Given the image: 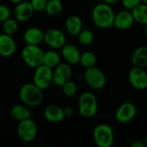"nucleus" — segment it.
<instances>
[{
    "mask_svg": "<svg viewBox=\"0 0 147 147\" xmlns=\"http://www.w3.org/2000/svg\"><path fill=\"white\" fill-rule=\"evenodd\" d=\"M115 13L111 5L105 3H97L92 9V20L99 28H109L114 26Z\"/></svg>",
    "mask_w": 147,
    "mask_h": 147,
    "instance_id": "obj_1",
    "label": "nucleus"
},
{
    "mask_svg": "<svg viewBox=\"0 0 147 147\" xmlns=\"http://www.w3.org/2000/svg\"><path fill=\"white\" fill-rule=\"evenodd\" d=\"M19 98L24 105L36 107L43 101V92L42 90L34 83H28L21 87L19 90Z\"/></svg>",
    "mask_w": 147,
    "mask_h": 147,
    "instance_id": "obj_2",
    "label": "nucleus"
},
{
    "mask_svg": "<svg viewBox=\"0 0 147 147\" xmlns=\"http://www.w3.org/2000/svg\"><path fill=\"white\" fill-rule=\"evenodd\" d=\"M98 110V103L95 95L90 91L83 92L78 99V111L81 116L91 118Z\"/></svg>",
    "mask_w": 147,
    "mask_h": 147,
    "instance_id": "obj_3",
    "label": "nucleus"
},
{
    "mask_svg": "<svg viewBox=\"0 0 147 147\" xmlns=\"http://www.w3.org/2000/svg\"><path fill=\"white\" fill-rule=\"evenodd\" d=\"M21 55L24 63L31 68L35 69L43 64L44 52L38 45L27 44L22 48Z\"/></svg>",
    "mask_w": 147,
    "mask_h": 147,
    "instance_id": "obj_4",
    "label": "nucleus"
},
{
    "mask_svg": "<svg viewBox=\"0 0 147 147\" xmlns=\"http://www.w3.org/2000/svg\"><path fill=\"white\" fill-rule=\"evenodd\" d=\"M93 139L99 147H111L114 144V131L108 124H99L93 130Z\"/></svg>",
    "mask_w": 147,
    "mask_h": 147,
    "instance_id": "obj_5",
    "label": "nucleus"
},
{
    "mask_svg": "<svg viewBox=\"0 0 147 147\" xmlns=\"http://www.w3.org/2000/svg\"><path fill=\"white\" fill-rule=\"evenodd\" d=\"M84 77L87 84L93 90H101L104 88L107 83L105 74L96 66L87 68Z\"/></svg>",
    "mask_w": 147,
    "mask_h": 147,
    "instance_id": "obj_6",
    "label": "nucleus"
},
{
    "mask_svg": "<svg viewBox=\"0 0 147 147\" xmlns=\"http://www.w3.org/2000/svg\"><path fill=\"white\" fill-rule=\"evenodd\" d=\"M16 133L22 142H32L37 135V125L30 118L21 121L17 125Z\"/></svg>",
    "mask_w": 147,
    "mask_h": 147,
    "instance_id": "obj_7",
    "label": "nucleus"
},
{
    "mask_svg": "<svg viewBox=\"0 0 147 147\" xmlns=\"http://www.w3.org/2000/svg\"><path fill=\"white\" fill-rule=\"evenodd\" d=\"M33 83L42 90L49 88L53 84V69L43 64L36 67L33 76Z\"/></svg>",
    "mask_w": 147,
    "mask_h": 147,
    "instance_id": "obj_8",
    "label": "nucleus"
},
{
    "mask_svg": "<svg viewBox=\"0 0 147 147\" xmlns=\"http://www.w3.org/2000/svg\"><path fill=\"white\" fill-rule=\"evenodd\" d=\"M128 80L132 87L136 90L147 89V72L145 68L134 66L128 72Z\"/></svg>",
    "mask_w": 147,
    "mask_h": 147,
    "instance_id": "obj_9",
    "label": "nucleus"
},
{
    "mask_svg": "<svg viewBox=\"0 0 147 147\" xmlns=\"http://www.w3.org/2000/svg\"><path fill=\"white\" fill-rule=\"evenodd\" d=\"M65 34L57 28H49L44 32L43 41L53 49H60L65 44Z\"/></svg>",
    "mask_w": 147,
    "mask_h": 147,
    "instance_id": "obj_10",
    "label": "nucleus"
},
{
    "mask_svg": "<svg viewBox=\"0 0 147 147\" xmlns=\"http://www.w3.org/2000/svg\"><path fill=\"white\" fill-rule=\"evenodd\" d=\"M53 71V84L61 87L70 80L72 75V69L68 63H59Z\"/></svg>",
    "mask_w": 147,
    "mask_h": 147,
    "instance_id": "obj_11",
    "label": "nucleus"
},
{
    "mask_svg": "<svg viewBox=\"0 0 147 147\" xmlns=\"http://www.w3.org/2000/svg\"><path fill=\"white\" fill-rule=\"evenodd\" d=\"M137 115L136 106L129 102L121 104L115 111V120L121 124L127 123L134 119Z\"/></svg>",
    "mask_w": 147,
    "mask_h": 147,
    "instance_id": "obj_12",
    "label": "nucleus"
},
{
    "mask_svg": "<svg viewBox=\"0 0 147 147\" xmlns=\"http://www.w3.org/2000/svg\"><path fill=\"white\" fill-rule=\"evenodd\" d=\"M134 22H135L133 14L129 9H125L124 10H121L115 16L114 26L118 29L121 30L128 29L134 25Z\"/></svg>",
    "mask_w": 147,
    "mask_h": 147,
    "instance_id": "obj_13",
    "label": "nucleus"
},
{
    "mask_svg": "<svg viewBox=\"0 0 147 147\" xmlns=\"http://www.w3.org/2000/svg\"><path fill=\"white\" fill-rule=\"evenodd\" d=\"M34 11L30 1L23 0L16 3L14 9V16L18 22H27L33 16Z\"/></svg>",
    "mask_w": 147,
    "mask_h": 147,
    "instance_id": "obj_14",
    "label": "nucleus"
},
{
    "mask_svg": "<svg viewBox=\"0 0 147 147\" xmlns=\"http://www.w3.org/2000/svg\"><path fill=\"white\" fill-rule=\"evenodd\" d=\"M16 44L13 37L7 34H0V56L9 57L16 52Z\"/></svg>",
    "mask_w": 147,
    "mask_h": 147,
    "instance_id": "obj_15",
    "label": "nucleus"
},
{
    "mask_svg": "<svg viewBox=\"0 0 147 147\" xmlns=\"http://www.w3.org/2000/svg\"><path fill=\"white\" fill-rule=\"evenodd\" d=\"M61 56L70 65H76L79 63L80 52L78 48L73 44H65L61 48Z\"/></svg>",
    "mask_w": 147,
    "mask_h": 147,
    "instance_id": "obj_16",
    "label": "nucleus"
},
{
    "mask_svg": "<svg viewBox=\"0 0 147 147\" xmlns=\"http://www.w3.org/2000/svg\"><path fill=\"white\" fill-rule=\"evenodd\" d=\"M45 119L51 123H58L62 121L65 115L64 113V109L58 105H49L44 110Z\"/></svg>",
    "mask_w": 147,
    "mask_h": 147,
    "instance_id": "obj_17",
    "label": "nucleus"
},
{
    "mask_svg": "<svg viewBox=\"0 0 147 147\" xmlns=\"http://www.w3.org/2000/svg\"><path fill=\"white\" fill-rule=\"evenodd\" d=\"M44 39V32L38 28H28L23 34V40L28 45H40Z\"/></svg>",
    "mask_w": 147,
    "mask_h": 147,
    "instance_id": "obj_18",
    "label": "nucleus"
},
{
    "mask_svg": "<svg viewBox=\"0 0 147 147\" xmlns=\"http://www.w3.org/2000/svg\"><path fill=\"white\" fill-rule=\"evenodd\" d=\"M131 61L134 66L142 67L145 68L147 66V47L146 46H141L137 47L132 56H131Z\"/></svg>",
    "mask_w": 147,
    "mask_h": 147,
    "instance_id": "obj_19",
    "label": "nucleus"
},
{
    "mask_svg": "<svg viewBox=\"0 0 147 147\" xmlns=\"http://www.w3.org/2000/svg\"><path fill=\"white\" fill-rule=\"evenodd\" d=\"M66 31L71 35H78L83 29V22L78 16L72 15L66 18L65 22Z\"/></svg>",
    "mask_w": 147,
    "mask_h": 147,
    "instance_id": "obj_20",
    "label": "nucleus"
},
{
    "mask_svg": "<svg viewBox=\"0 0 147 147\" xmlns=\"http://www.w3.org/2000/svg\"><path fill=\"white\" fill-rule=\"evenodd\" d=\"M9 114H10L11 118L17 121L18 122L31 117L30 110L23 103L22 104H16V105H14L10 109Z\"/></svg>",
    "mask_w": 147,
    "mask_h": 147,
    "instance_id": "obj_21",
    "label": "nucleus"
},
{
    "mask_svg": "<svg viewBox=\"0 0 147 147\" xmlns=\"http://www.w3.org/2000/svg\"><path fill=\"white\" fill-rule=\"evenodd\" d=\"M134 22L146 25L147 24V4L140 3L131 10Z\"/></svg>",
    "mask_w": 147,
    "mask_h": 147,
    "instance_id": "obj_22",
    "label": "nucleus"
},
{
    "mask_svg": "<svg viewBox=\"0 0 147 147\" xmlns=\"http://www.w3.org/2000/svg\"><path fill=\"white\" fill-rule=\"evenodd\" d=\"M60 63V55L54 50H50L44 53L43 65L53 69Z\"/></svg>",
    "mask_w": 147,
    "mask_h": 147,
    "instance_id": "obj_23",
    "label": "nucleus"
},
{
    "mask_svg": "<svg viewBox=\"0 0 147 147\" xmlns=\"http://www.w3.org/2000/svg\"><path fill=\"white\" fill-rule=\"evenodd\" d=\"M79 63L85 69L90 68V67H93V66H96V56L92 52H90V51L84 52L80 55Z\"/></svg>",
    "mask_w": 147,
    "mask_h": 147,
    "instance_id": "obj_24",
    "label": "nucleus"
},
{
    "mask_svg": "<svg viewBox=\"0 0 147 147\" xmlns=\"http://www.w3.org/2000/svg\"><path fill=\"white\" fill-rule=\"evenodd\" d=\"M62 9L63 5L61 0H47L45 11L48 16H55L62 11Z\"/></svg>",
    "mask_w": 147,
    "mask_h": 147,
    "instance_id": "obj_25",
    "label": "nucleus"
},
{
    "mask_svg": "<svg viewBox=\"0 0 147 147\" xmlns=\"http://www.w3.org/2000/svg\"><path fill=\"white\" fill-rule=\"evenodd\" d=\"M18 21L15 18H8L2 22V29L4 34L12 35L18 30Z\"/></svg>",
    "mask_w": 147,
    "mask_h": 147,
    "instance_id": "obj_26",
    "label": "nucleus"
},
{
    "mask_svg": "<svg viewBox=\"0 0 147 147\" xmlns=\"http://www.w3.org/2000/svg\"><path fill=\"white\" fill-rule=\"evenodd\" d=\"M77 36L78 42L83 46H90L94 40V34L90 29H82Z\"/></svg>",
    "mask_w": 147,
    "mask_h": 147,
    "instance_id": "obj_27",
    "label": "nucleus"
},
{
    "mask_svg": "<svg viewBox=\"0 0 147 147\" xmlns=\"http://www.w3.org/2000/svg\"><path fill=\"white\" fill-rule=\"evenodd\" d=\"M61 88H62V91H63L64 95L68 97L74 96L78 92V87H77L76 84L71 80H69L65 84H64L61 86Z\"/></svg>",
    "mask_w": 147,
    "mask_h": 147,
    "instance_id": "obj_28",
    "label": "nucleus"
},
{
    "mask_svg": "<svg viewBox=\"0 0 147 147\" xmlns=\"http://www.w3.org/2000/svg\"><path fill=\"white\" fill-rule=\"evenodd\" d=\"M30 3L34 11L41 12V11H45L47 0H30Z\"/></svg>",
    "mask_w": 147,
    "mask_h": 147,
    "instance_id": "obj_29",
    "label": "nucleus"
},
{
    "mask_svg": "<svg viewBox=\"0 0 147 147\" xmlns=\"http://www.w3.org/2000/svg\"><path fill=\"white\" fill-rule=\"evenodd\" d=\"M10 17V9L3 4L0 3V22H4Z\"/></svg>",
    "mask_w": 147,
    "mask_h": 147,
    "instance_id": "obj_30",
    "label": "nucleus"
},
{
    "mask_svg": "<svg viewBox=\"0 0 147 147\" xmlns=\"http://www.w3.org/2000/svg\"><path fill=\"white\" fill-rule=\"evenodd\" d=\"M121 3L126 9L132 10L137 5L141 3V0H121Z\"/></svg>",
    "mask_w": 147,
    "mask_h": 147,
    "instance_id": "obj_31",
    "label": "nucleus"
},
{
    "mask_svg": "<svg viewBox=\"0 0 147 147\" xmlns=\"http://www.w3.org/2000/svg\"><path fill=\"white\" fill-rule=\"evenodd\" d=\"M64 113L65 116H71L73 115V109L70 106L64 108Z\"/></svg>",
    "mask_w": 147,
    "mask_h": 147,
    "instance_id": "obj_32",
    "label": "nucleus"
},
{
    "mask_svg": "<svg viewBox=\"0 0 147 147\" xmlns=\"http://www.w3.org/2000/svg\"><path fill=\"white\" fill-rule=\"evenodd\" d=\"M132 147H146L143 140H135L131 144Z\"/></svg>",
    "mask_w": 147,
    "mask_h": 147,
    "instance_id": "obj_33",
    "label": "nucleus"
},
{
    "mask_svg": "<svg viewBox=\"0 0 147 147\" xmlns=\"http://www.w3.org/2000/svg\"><path fill=\"white\" fill-rule=\"evenodd\" d=\"M102 1H103V3H108L109 5H112V4L116 3L119 0H102Z\"/></svg>",
    "mask_w": 147,
    "mask_h": 147,
    "instance_id": "obj_34",
    "label": "nucleus"
},
{
    "mask_svg": "<svg viewBox=\"0 0 147 147\" xmlns=\"http://www.w3.org/2000/svg\"><path fill=\"white\" fill-rule=\"evenodd\" d=\"M9 1L12 2V3H20V2H22L23 0H9Z\"/></svg>",
    "mask_w": 147,
    "mask_h": 147,
    "instance_id": "obj_35",
    "label": "nucleus"
},
{
    "mask_svg": "<svg viewBox=\"0 0 147 147\" xmlns=\"http://www.w3.org/2000/svg\"><path fill=\"white\" fill-rule=\"evenodd\" d=\"M143 141H144V143H145V146H147V134L145 136V138H144V140H143Z\"/></svg>",
    "mask_w": 147,
    "mask_h": 147,
    "instance_id": "obj_36",
    "label": "nucleus"
},
{
    "mask_svg": "<svg viewBox=\"0 0 147 147\" xmlns=\"http://www.w3.org/2000/svg\"><path fill=\"white\" fill-rule=\"evenodd\" d=\"M145 34H146V35L147 36V24L145 25Z\"/></svg>",
    "mask_w": 147,
    "mask_h": 147,
    "instance_id": "obj_37",
    "label": "nucleus"
},
{
    "mask_svg": "<svg viewBox=\"0 0 147 147\" xmlns=\"http://www.w3.org/2000/svg\"><path fill=\"white\" fill-rule=\"evenodd\" d=\"M141 3H144V4H147V0H141Z\"/></svg>",
    "mask_w": 147,
    "mask_h": 147,
    "instance_id": "obj_38",
    "label": "nucleus"
},
{
    "mask_svg": "<svg viewBox=\"0 0 147 147\" xmlns=\"http://www.w3.org/2000/svg\"><path fill=\"white\" fill-rule=\"evenodd\" d=\"M92 1H94V2H100V1H102V0H92Z\"/></svg>",
    "mask_w": 147,
    "mask_h": 147,
    "instance_id": "obj_39",
    "label": "nucleus"
},
{
    "mask_svg": "<svg viewBox=\"0 0 147 147\" xmlns=\"http://www.w3.org/2000/svg\"><path fill=\"white\" fill-rule=\"evenodd\" d=\"M1 1H2V0H0V3H1Z\"/></svg>",
    "mask_w": 147,
    "mask_h": 147,
    "instance_id": "obj_40",
    "label": "nucleus"
},
{
    "mask_svg": "<svg viewBox=\"0 0 147 147\" xmlns=\"http://www.w3.org/2000/svg\"><path fill=\"white\" fill-rule=\"evenodd\" d=\"M0 63H1V60H0Z\"/></svg>",
    "mask_w": 147,
    "mask_h": 147,
    "instance_id": "obj_41",
    "label": "nucleus"
}]
</instances>
